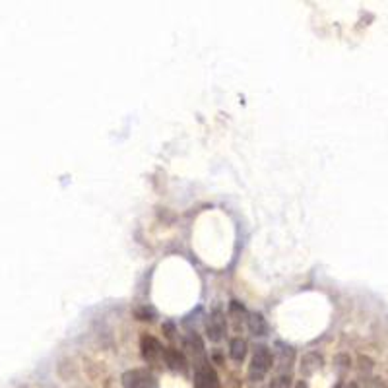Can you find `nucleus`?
I'll use <instances>...</instances> for the list:
<instances>
[{"label": "nucleus", "instance_id": "obj_1", "mask_svg": "<svg viewBox=\"0 0 388 388\" xmlns=\"http://www.w3.org/2000/svg\"><path fill=\"white\" fill-rule=\"evenodd\" d=\"M272 365H274L272 352L266 346H256L251 365H248V379L253 382H261L270 373Z\"/></svg>", "mask_w": 388, "mask_h": 388}, {"label": "nucleus", "instance_id": "obj_2", "mask_svg": "<svg viewBox=\"0 0 388 388\" xmlns=\"http://www.w3.org/2000/svg\"><path fill=\"white\" fill-rule=\"evenodd\" d=\"M122 387L125 388H159L155 377L146 369H132L122 374Z\"/></svg>", "mask_w": 388, "mask_h": 388}, {"label": "nucleus", "instance_id": "obj_3", "mask_svg": "<svg viewBox=\"0 0 388 388\" xmlns=\"http://www.w3.org/2000/svg\"><path fill=\"white\" fill-rule=\"evenodd\" d=\"M194 388H219L218 373L210 367L208 360L194 363Z\"/></svg>", "mask_w": 388, "mask_h": 388}, {"label": "nucleus", "instance_id": "obj_4", "mask_svg": "<svg viewBox=\"0 0 388 388\" xmlns=\"http://www.w3.org/2000/svg\"><path fill=\"white\" fill-rule=\"evenodd\" d=\"M227 325H226V317L224 313L219 309H216L208 318V325H206V332H208V338L212 342H219V340L226 336Z\"/></svg>", "mask_w": 388, "mask_h": 388}, {"label": "nucleus", "instance_id": "obj_5", "mask_svg": "<svg viewBox=\"0 0 388 388\" xmlns=\"http://www.w3.org/2000/svg\"><path fill=\"white\" fill-rule=\"evenodd\" d=\"M140 350L142 357L148 361V363H154V361H157L159 357H163L162 344H159L154 336H142Z\"/></svg>", "mask_w": 388, "mask_h": 388}, {"label": "nucleus", "instance_id": "obj_6", "mask_svg": "<svg viewBox=\"0 0 388 388\" xmlns=\"http://www.w3.org/2000/svg\"><path fill=\"white\" fill-rule=\"evenodd\" d=\"M163 360L167 363V367L171 371H175V373L184 374L189 371V363H187V357H184L183 353L175 350V347H167V350H163Z\"/></svg>", "mask_w": 388, "mask_h": 388}, {"label": "nucleus", "instance_id": "obj_7", "mask_svg": "<svg viewBox=\"0 0 388 388\" xmlns=\"http://www.w3.org/2000/svg\"><path fill=\"white\" fill-rule=\"evenodd\" d=\"M320 363H323V357H320L318 353L315 352L307 353V355L303 357V361H301V373L313 374L318 367H320Z\"/></svg>", "mask_w": 388, "mask_h": 388}, {"label": "nucleus", "instance_id": "obj_8", "mask_svg": "<svg viewBox=\"0 0 388 388\" xmlns=\"http://www.w3.org/2000/svg\"><path fill=\"white\" fill-rule=\"evenodd\" d=\"M229 355L233 361H243L247 355V342L241 338H235L229 346Z\"/></svg>", "mask_w": 388, "mask_h": 388}, {"label": "nucleus", "instance_id": "obj_9", "mask_svg": "<svg viewBox=\"0 0 388 388\" xmlns=\"http://www.w3.org/2000/svg\"><path fill=\"white\" fill-rule=\"evenodd\" d=\"M248 328H251V332H253L254 336H264L266 330H268V325H266L264 317L256 313V315H253V317L248 318Z\"/></svg>", "mask_w": 388, "mask_h": 388}, {"label": "nucleus", "instance_id": "obj_10", "mask_svg": "<svg viewBox=\"0 0 388 388\" xmlns=\"http://www.w3.org/2000/svg\"><path fill=\"white\" fill-rule=\"evenodd\" d=\"M291 373L276 374V379L270 382V388H291Z\"/></svg>", "mask_w": 388, "mask_h": 388}, {"label": "nucleus", "instance_id": "obj_11", "mask_svg": "<svg viewBox=\"0 0 388 388\" xmlns=\"http://www.w3.org/2000/svg\"><path fill=\"white\" fill-rule=\"evenodd\" d=\"M138 318H140V320H154V313L148 309H142L138 310Z\"/></svg>", "mask_w": 388, "mask_h": 388}, {"label": "nucleus", "instance_id": "obj_12", "mask_svg": "<svg viewBox=\"0 0 388 388\" xmlns=\"http://www.w3.org/2000/svg\"><path fill=\"white\" fill-rule=\"evenodd\" d=\"M295 388H307V384H305V382H299Z\"/></svg>", "mask_w": 388, "mask_h": 388}, {"label": "nucleus", "instance_id": "obj_13", "mask_svg": "<svg viewBox=\"0 0 388 388\" xmlns=\"http://www.w3.org/2000/svg\"><path fill=\"white\" fill-rule=\"evenodd\" d=\"M336 388H342V387H336Z\"/></svg>", "mask_w": 388, "mask_h": 388}]
</instances>
